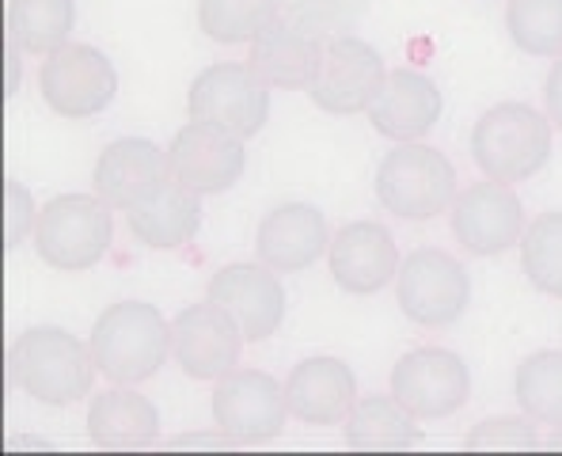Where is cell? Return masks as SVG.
I'll use <instances>...</instances> for the list:
<instances>
[{
  "label": "cell",
  "mask_w": 562,
  "mask_h": 456,
  "mask_svg": "<svg viewBox=\"0 0 562 456\" xmlns=\"http://www.w3.org/2000/svg\"><path fill=\"white\" fill-rule=\"evenodd\" d=\"M95 358L92 346L77 338L72 331L38 323L8 346V380L12 388L27 392L31 400L46 408H69V403L88 400L95 385Z\"/></svg>",
  "instance_id": "obj_1"
},
{
  "label": "cell",
  "mask_w": 562,
  "mask_h": 456,
  "mask_svg": "<svg viewBox=\"0 0 562 456\" xmlns=\"http://www.w3.org/2000/svg\"><path fill=\"white\" fill-rule=\"evenodd\" d=\"M88 346H92L95 369L106 380L140 385L156 377L171 358V323L145 301H119L99 312Z\"/></svg>",
  "instance_id": "obj_2"
},
{
  "label": "cell",
  "mask_w": 562,
  "mask_h": 456,
  "mask_svg": "<svg viewBox=\"0 0 562 456\" xmlns=\"http://www.w3.org/2000/svg\"><path fill=\"white\" fill-rule=\"evenodd\" d=\"M551 126L555 122L536 107L498 103L471 126V160L483 168V176L517 187L548 168Z\"/></svg>",
  "instance_id": "obj_3"
},
{
  "label": "cell",
  "mask_w": 562,
  "mask_h": 456,
  "mask_svg": "<svg viewBox=\"0 0 562 456\" xmlns=\"http://www.w3.org/2000/svg\"><path fill=\"white\" fill-rule=\"evenodd\" d=\"M376 198L392 218H441L457 202V168L441 148L400 141L376 168Z\"/></svg>",
  "instance_id": "obj_4"
},
{
  "label": "cell",
  "mask_w": 562,
  "mask_h": 456,
  "mask_svg": "<svg viewBox=\"0 0 562 456\" xmlns=\"http://www.w3.org/2000/svg\"><path fill=\"white\" fill-rule=\"evenodd\" d=\"M114 240V210L99 194H61L43 205L35 225L38 259L54 270H92Z\"/></svg>",
  "instance_id": "obj_5"
},
{
  "label": "cell",
  "mask_w": 562,
  "mask_h": 456,
  "mask_svg": "<svg viewBox=\"0 0 562 456\" xmlns=\"http://www.w3.org/2000/svg\"><path fill=\"white\" fill-rule=\"evenodd\" d=\"M38 88L54 114L61 119H92L119 96V69L99 46L65 43L46 54L38 69Z\"/></svg>",
  "instance_id": "obj_6"
},
{
  "label": "cell",
  "mask_w": 562,
  "mask_h": 456,
  "mask_svg": "<svg viewBox=\"0 0 562 456\" xmlns=\"http://www.w3.org/2000/svg\"><path fill=\"white\" fill-rule=\"evenodd\" d=\"M400 309L418 327H452L471 301V278L441 247H415L400 267Z\"/></svg>",
  "instance_id": "obj_7"
},
{
  "label": "cell",
  "mask_w": 562,
  "mask_h": 456,
  "mask_svg": "<svg viewBox=\"0 0 562 456\" xmlns=\"http://www.w3.org/2000/svg\"><path fill=\"white\" fill-rule=\"evenodd\" d=\"M187 111L194 122H213L236 137H255L270 122V88L255 77L251 65L217 62L194 77L187 91Z\"/></svg>",
  "instance_id": "obj_8"
},
{
  "label": "cell",
  "mask_w": 562,
  "mask_h": 456,
  "mask_svg": "<svg viewBox=\"0 0 562 456\" xmlns=\"http://www.w3.org/2000/svg\"><path fill=\"white\" fill-rule=\"evenodd\" d=\"M392 396L418 422L449 419L468 403L471 372L460 354L445 346H418L392 365Z\"/></svg>",
  "instance_id": "obj_9"
},
{
  "label": "cell",
  "mask_w": 562,
  "mask_h": 456,
  "mask_svg": "<svg viewBox=\"0 0 562 456\" xmlns=\"http://www.w3.org/2000/svg\"><path fill=\"white\" fill-rule=\"evenodd\" d=\"M289 400L285 385L259 369H233L228 377L213 380V422L236 445L274 442L285 430Z\"/></svg>",
  "instance_id": "obj_10"
},
{
  "label": "cell",
  "mask_w": 562,
  "mask_h": 456,
  "mask_svg": "<svg viewBox=\"0 0 562 456\" xmlns=\"http://www.w3.org/2000/svg\"><path fill=\"white\" fill-rule=\"evenodd\" d=\"M387 80V65L373 43L358 35H335L324 46L316 80L308 85V96L327 114H361L373 107Z\"/></svg>",
  "instance_id": "obj_11"
},
{
  "label": "cell",
  "mask_w": 562,
  "mask_h": 456,
  "mask_svg": "<svg viewBox=\"0 0 562 456\" xmlns=\"http://www.w3.org/2000/svg\"><path fill=\"white\" fill-rule=\"evenodd\" d=\"M244 331L228 316L221 304L210 297L198 304H187L176 320H171V358L190 380H221L233 369H239V354H244Z\"/></svg>",
  "instance_id": "obj_12"
},
{
  "label": "cell",
  "mask_w": 562,
  "mask_h": 456,
  "mask_svg": "<svg viewBox=\"0 0 562 456\" xmlns=\"http://www.w3.org/2000/svg\"><path fill=\"white\" fill-rule=\"evenodd\" d=\"M525 229V205L509 182H475L452 202V236L479 259L514 252Z\"/></svg>",
  "instance_id": "obj_13"
},
{
  "label": "cell",
  "mask_w": 562,
  "mask_h": 456,
  "mask_svg": "<svg viewBox=\"0 0 562 456\" xmlns=\"http://www.w3.org/2000/svg\"><path fill=\"white\" fill-rule=\"evenodd\" d=\"M168 164L171 179L183 182L194 194H225L244 176V137H236L233 130L213 126V122L190 119V126H183L171 137Z\"/></svg>",
  "instance_id": "obj_14"
},
{
  "label": "cell",
  "mask_w": 562,
  "mask_h": 456,
  "mask_svg": "<svg viewBox=\"0 0 562 456\" xmlns=\"http://www.w3.org/2000/svg\"><path fill=\"white\" fill-rule=\"evenodd\" d=\"M205 297L228 312L247 343H262L285 320V289L267 263H228L210 278Z\"/></svg>",
  "instance_id": "obj_15"
},
{
  "label": "cell",
  "mask_w": 562,
  "mask_h": 456,
  "mask_svg": "<svg viewBox=\"0 0 562 456\" xmlns=\"http://www.w3.org/2000/svg\"><path fill=\"white\" fill-rule=\"evenodd\" d=\"M327 267L342 293L373 297L392 286V278H400L403 259L392 232L384 225H376V221H350L330 240Z\"/></svg>",
  "instance_id": "obj_16"
},
{
  "label": "cell",
  "mask_w": 562,
  "mask_h": 456,
  "mask_svg": "<svg viewBox=\"0 0 562 456\" xmlns=\"http://www.w3.org/2000/svg\"><path fill=\"white\" fill-rule=\"evenodd\" d=\"M330 247V229L319 205L281 202L262 218L255 236V255L278 274H301L319 263Z\"/></svg>",
  "instance_id": "obj_17"
},
{
  "label": "cell",
  "mask_w": 562,
  "mask_h": 456,
  "mask_svg": "<svg viewBox=\"0 0 562 456\" xmlns=\"http://www.w3.org/2000/svg\"><path fill=\"white\" fill-rule=\"evenodd\" d=\"M289 414L301 419L304 426H338L358 403V377L342 358H304L289 369L285 377Z\"/></svg>",
  "instance_id": "obj_18"
},
{
  "label": "cell",
  "mask_w": 562,
  "mask_h": 456,
  "mask_svg": "<svg viewBox=\"0 0 562 456\" xmlns=\"http://www.w3.org/2000/svg\"><path fill=\"white\" fill-rule=\"evenodd\" d=\"M171 182L168 153L148 137H119L95 160V194L111 210H134L148 194Z\"/></svg>",
  "instance_id": "obj_19"
},
{
  "label": "cell",
  "mask_w": 562,
  "mask_h": 456,
  "mask_svg": "<svg viewBox=\"0 0 562 456\" xmlns=\"http://www.w3.org/2000/svg\"><path fill=\"white\" fill-rule=\"evenodd\" d=\"M324 46H327L324 35H316V31L301 27V23L281 15L278 23H270V27L251 43L247 65H251L255 77H259L267 88H281V91L304 88L308 91V85L319 73V62H324Z\"/></svg>",
  "instance_id": "obj_20"
},
{
  "label": "cell",
  "mask_w": 562,
  "mask_h": 456,
  "mask_svg": "<svg viewBox=\"0 0 562 456\" xmlns=\"http://www.w3.org/2000/svg\"><path fill=\"white\" fill-rule=\"evenodd\" d=\"M445 111L441 88L418 69H392L369 107V122L387 141H418L437 126Z\"/></svg>",
  "instance_id": "obj_21"
},
{
  "label": "cell",
  "mask_w": 562,
  "mask_h": 456,
  "mask_svg": "<svg viewBox=\"0 0 562 456\" xmlns=\"http://www.w3.org/2000/svg\"><path fill=\"white\" fill-rule=\"evenodd\" d=\"M130 232L153 252H179L202 229V194L187 190L183 182H164L156 194L126 210Z\"/></svg>",
  "instance_id": "obj_22"
},
{
  "label": "cell",
  "mask_w": 562,
  "mask_h": 456,
  "mask_svg": "<svg viewBox=\"0 0 562 456\" xmlns=\"http://www.w3.org/2000/svg\"><path fill=\"white\" fill-rule=\"evenodd\" d=\"M88 437L99 449H148L160 437V411L134 385H114L88 408Z\"/></svg>",
  "instance_id": "obj_23"
},
{
  "label": "cell",
  "mask_w": 562,
  "mask_h": 456,
  "mask_svg": "<svg viewBox=\"0 0 562 456\" xmlns=\"http://www.w3.org/2000/svg\"><path fill=\"white\" fill-rule=\"evenodd\" d=\"M346 445L350 449H418L422 426L395 396H366L346 414Z\"/></svg>",
  "instance_id": "obj_24"
},
{
  "label": "cell",
  "mask_w": 562,
  "mask_h": 456,
  "mask_svg": "<svg viewBox=\"0 0 562 456\" xmlns=\"http://www.w3.org/2000/svg\"><path fill=\"white\" fill-rule=\"evenodd\" d=\"M8 43L20 54H54L77 27V0H8Z\"/></svg>",
  "instance_id": "obj_25"
},
{
  "label": "cell",
  "mask_w": 562,
  "mask_h": 456,
  "mask_svg": "<svg viewBox=\"0 0 562 456\" xmlns=\"http://www.w3.org/2000/svg\"><path fill=\"white\" fill-rule=\"evenodd\" d=\"M285 0H198V27L221 46H251L281 20Z\"/></svg>",
  "instance_id": "obj_26"
},
{
  "label": "cell",
  "mask_w": 562,
  "mask_h": 456,
  "mask_svg": "<svg viewBox=\"0 0 562 456\" xmlns=\"http://www.w3.org/2000/svg\"><path fill=\"white\" fill-rule=\"evenodd\" d=\"M514 400L540 426H562V351H536L517 365Z\"/></svg>",
  "instance_id": "obj_27"
},
{
  "label": "cell",
  "mask_w": 562,
  "mask_h": 456,
  "mask_svg": "<svg viewBox=\"0 0 562 456\" xmlns=\"http://www.w3.org/2000/svg\"><path fill=\"white\" fill-rule=\"evenodd\" d=\"M506 31L528 57H562V0H509Z\"/></svg>",
  "instance_id": "obj_28"
},
{
  "label": "cell",
  "mask_w": 562,
  "mask_h": 456,
  "mask_svg": "<svg viewBox=\"0 0 562 456\" xmlns=\"http://www.w3.org/2000/svg\"><path fill=\"white\" fill-rule=\"evenodd\" d=\"M520 267L540 293L562 301V210L540 213L520 236Z\"/></svg>",
  "instance_id": "obj_29"
},
{
  "label": "cell",
  "mask_w": 562,
  "mask_h": 456,
  "mask_svg": "<svg viewBox=\"0 0 562 456\" xmlns=\"http://www.w3.org/2000/svg\"><path fill=\"white\" fill-rule=\"evenodd\" d=\"M366 8L369 0H285L281 15L316 31V35L335 38V35H350V27L366 15Z\"/></svg>",
  "instance_id": "obj_30"
},
{
  "label": "cell",
  "mask_w": 562,
  "mask_h": 456,
  "mask_svg": "<svg viewBox=\"0 0 562 456\" xmlns=\"http://www.w3.org/2000/svg\"><path fill=\"white\" fill-rule=\"evenodd\" d=\"M540 422L520 414H498L468 430V449H540Z\"/></svg>",
  "instance_id": "obj_31"
},
{
  "label": "cell",
  "mask_w": 562,
  "mask_h": 456,
  "mask_svg": "<svg viewBox=\"0 0 562 456\" xmlns=\"http://www.w3.org/2000/svg\"><path fill=\"white\" fill-rule=\"evenodd\" d=\"M4 247L8 252H15V247L23 244V236H27L31 229L38 225L35 218V198H31V190L23 187V182L8 179L4 182Z\"/></svg>",
  "instance_id": "obj_32"
},
{
  "label": "cell",
  "mask_w": 562,
  "mask_h": 456,
  "mask_svg": "<svg viewBox=\"0 0 562 456\" xmlns=\"http://www.w3.org/2000/svg\"><path fill=\"white\" fill-rule=\"evenodd\" d=\"M543 111H548V119L562 130V57L551 65L548 80H543Z\"/></svg>",
  "instance_id": "obj_33"
},
{
  "label": "cell",
  "mask_w": 562,
  "mask_h": 456,
  "mask_svg": "<svg viewBox=\"0 0 562 456\" xmlns=\"http://www.w3.org/2000/svg\"><path fill=\"white\" fill-rule=\"evenodd\" d=\"M228 445H236L233 437L221 430V434H183L176 437V449H228Z\"/></svg>",
  "instance_id": "obj_34"
},
{
  "label": "cell",
  "mask_w": 562,
  "mask_h": 456,
  "mask_svg": "<svg viewBox=\"0 0 562 456\" xmlns=\"http://www.w3.org/2000/svg\"><path fill=\"white\" fill-rule=\"evenodd\" d=\"M15 88H20V49L8 43V99L15 96Z\"/></svg>",
  "instance_id": "obj_35"
},
{
  "label": "cell",
  "mask_w": 562,
  "mask_h": 456,
  "mask_svg": "<svg viewBox=\"0 0 562 456\" xmlns=\"http://www.w3.org/2000/svg\"><path fill=\"white\" fill-rule=\"evenodd\" d=\"M543 445H548V449H562V426L551 430V437H548V442H543Z\"/></svg>",
  "instance_id": "obj_36"
}]
</instances>
